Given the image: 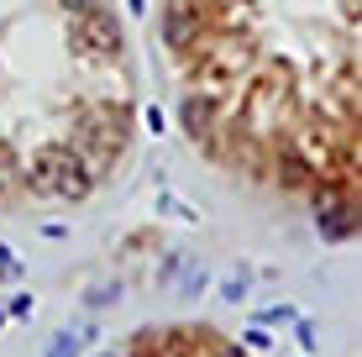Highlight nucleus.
Listing matches in <instances>:
<instances>
[{"label": "nucleus", "instance_id": "1", "mask_svg": "<svg viewBox=\"0 0 362 357\" xmlns=\"http://www.w3.org/2000/svg\"><path fill=\"white\" fill-rule=\"evenodd\" d=\"M247 69H252V42H242V37L199 42V53H194V84L205 95H216L221 84H236Z\"/></svg>", "mask_w": 362, "mask_h": 357}, {"label": "nucleus", "instance_id": "2", "mask_svg": "<svg viewBox=\"0 0 362 357\" xmlns=\"http://www.w3.org/2000/svg\"><path fill=\"white\" fill-rule=\"evenodd\" d=\"M310 205H315V231L326 242H346L357 231V200H352V184H336V179H315L310 184Z\"/></svg>", "mask_w": 362, "mask_h": 357}, {"label": "nucleus", "instance_id": "3", "mask_svg": "<svg viewBox=\"0 0 362 357\" xmlns=\"http://www.w3.org/2000/svg\"><path fill=\"white\" fill-rule=\"evenodd\" d=\"M284 110H289V84H284V74H263V79L247 84L242 121H236V127H247L252 137H268V131L284 121Z\"/></svg>", "mask_w": 362, "mask_h": 357}, {"label": "nucleus", "instance_id": "4", "mask_svg": "<svg viewBox=\"0 0 362 357\" xmlns=\"http://www.w3.org/2000/svg\"><path fill=\"white\" fill-rule=\"evenodd\" d=\"M69 42L79 58H116L121 53V27L105 16V11H90V16H69Z\"/></svg>", "mask_w": 362, "mask_h": 357}, {"label": "nucleus", "instance_id": "5", "mask_svg": "<svg viewBox=\"0 0 362 357\" xmlns=\"http://www.w3.org/2000/svg\"><path fill=\"white\" fill-rule=\"evenodd\" d=\"M216 121H221V100H216V95L184 90V100H179V127L189 131L194 142H210V137H216Z\"/></svg>", "mask_w": 362, "mask_h": 357}, {"label": "nucleus", "instance_id": "6", "mask_svg": "<svg viewBox=\"0 0 362 357\" xmlns=\"http://www.w3.org/2000/svg\"><path fill=\"white\" fill-rule=\"evenodd\" d=\"M95 189V179L84 174V163L69 153V147H53V200H84Z\"/></svg>", "mask_w": 362, "mask_h": 357}, {"label": "nucleus", "instance_id": "7", "mask_svg": "<svg viewBox=\"0 0 362 357\" xmlns=\"http://www.w3.org/2000/svg\"><path fill=\"white\" fill-rule=\"evenodd\" d=\"M163 42L168 47L199 42V11H194V0H168V11H163Z\"/></svg>", "mask_w": 362, "mask_h": 357}, {"label": "nucleus", "instance_id": "8", "mask_svg": "<svg viewBox=\"0 0 362 357\" xmlns=\"http://www.w3.org/2000/svg\"><path fill=\"white\" fill-rule=\"evenodd\" d=\"M279 184H289V189H310V184H315V163H310L299 147H284V153H279Z\"/></svg>", "mask_w": 362, "mask_h": 357}, {"label": "nucleus", "instance_id": "9", "mask_svg": "<svg viewBox=\"0 0 362 357\" xmlns=\"http://www.w3.org/2000/svg\"><path fill=\"white\" fill-rule=\"evenodd\" d=\"M205 284H210V268L199 263V257H194V263H179V294H184V300H194Z\"/></svg>", "mask_w": 362, "mask_h": 357}, {"label": "nucleus", "instance_id": "10", "mask_svg": "<svg viewBox=\"0 0 362 357\" xmlns=\"http://www.w3.org/2000/svg\"><path fill=\"white\" fill-rule=\"evenodd\" d=\"M79 352H84V336H79V331H58V336L47 341L42 357H79Z\"/></svg>", "mask_w": 362, "mask_h": 357}, {"label": "nucleus", "instance_id": "11", "mask_svg": "<svg viewBox=\"0 0 362 357\" xmlns=\"http://www.w3.org/2000/svg\"><path fill=\"white\" fill-rule=\"evenodd\" d=\"M221 300H247V268H236V274H226V279H221Z\"/></svg>", "mask_w": 362, "mask_h": 357}, {"label": "nucleus", "instance_id": "12", "mask_svg": "<svg viewBox=\"0 0 362 357\" xmlns=\"http://www.w3.org/2000/svg\"><path fill=\"white\" fill-rule=\"evenodd\" d=\"M294 321V310H289V305H263V310H257V326H289Z\"/></svg>", "mask_w": 362, "mask_h": 357}, {"label": "nucleus", "instance_id": "13", "mask_svg": "<svg viewBox=\"0 0 362 357\" xmlns=\"http://www.w3.org/2000/svg\"><path fill=\"white\" fill-rule=\"evenodd\" d=\"M242 341H247V347H252V352H263V347H273V336H268V326H257V321H252V326H247V331H242Z\"/></svg>", "mask_w": 362, "mask_h": 357}, {"label": "nucleus", "instance_id": "14", "mask_svg": "<svg viewBox=\"0 0 362 357\" xmlns=\"http://www.w3.org/2000/svg\"><path fill=\"white\" fill-rule=\"evenodd\" d=\"M294 336H299L305 352H315V321H299V315H294Z\"/></svg>", "mask_w": 362, "mask_h": 357}, {"label": "nucleus", "instance_id": "15", "mask_svg": "<svg viewBox=\"0 0 362 357\" xmlns=\"http://www.w3.org/2000/svg\"><path fill=\"white\" fill-rule=\"evenodd\" d=\"M121 300V284H100L95 294H90V305H95V310H100V305H116Z\"/></svg>", "mask_w": 362, "mask_h": 357}, {"label": "nucleus", "instance_id": "16", "mask_svg": "<svg viewBox=\"0 0 362 357\" xmlns=\"http://www.w3.org/2000/svg\"><path fill=\"white\" fill-rule=\"evenodd\" d=\"M6 315H16V321H27V315H32V294H11Z\"/></svg>", "mask_w": 362, "mask_h": 357}, {"label": "nucleus", "instance_id": "17", "mask_svg": "<svg viewBox=\"0 0 362 357\" xmlns=\"http://www.w3.org/2000/svg\"><path fill=\"white\" fill-rule=\"evenodd\" d=\"M163 211H168V216H179V221H194V205L173 200V194H163Z\"/></svg>", "mask_w": 362, "mask_h": 357}, {"label": "nucleus", "instance_id": "18", "mask_svg": "<svg viewBox=\"0 0 362 357\" xmlns=\"http://www.w3.org/2000/svg\"><path fill=\"white\" fill-rule=\"evenodd\" d=\"M21 268H16V257H11V247H0V279H16Z\"/></svg>", "mask_w": 362, "mask_h": 357}, {"label": "nucleus", "instance_id": "19", "mask_svg": "<svg viewBox=\"0 0 362 357\" xmlns=\"http://www.w3.org/2000/svg\"><path fill=\"white\" fill-rule=\"evenodd\" d=\"M11 184H16V163H0V200L11 194Z\"/></svg>", "mask_w": 362, "mask_h": 357}, {"label": "nucleus", "instance_id": "20", "mask_svg": "<svg viewBox=\"0 0 362 357\" xmlns=\"http://www.w3.org/2000/svg\"><path fill=\"white\" fill-rule=\"evenodd\" d=\"M64 11H69V16H90V11H100V6H95V0H64Z\"/></svg>", "mask_w": 362, "mask_h": 357}, {"label": "nucleus", "instance_id": "21", "mask_svg": "<svg viewBox=\"0 0 362 357\" xmlns=\"http://www.w3.org/2000/svg\"><path fill=\"white\" fill-rule=\"evenodd\" d=\"M127 6H132V11H136V16H142V11H147V0H127Z\"/></svg>", "mask_w": 362, "mask_h": 357}, {"label": "nucleus", "instance_id": "22", "mask_svg": "<svg viewBox=\"0 0 362 357\" xmlns=\"http://www.w3.org/2000/svg\"><path fill=\"white\" fill-rule=\"evenodd\" d=\"M221 357H247V352H242V347H226V352H221Z\"/></svg>", "mask_w": 362, "mask_h": 357}]
</instances>
